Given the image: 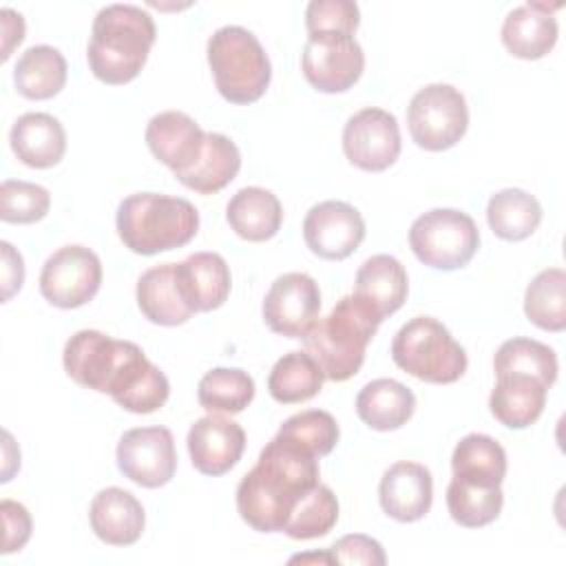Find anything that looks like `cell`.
I'll list each match as a JSON object with an SVG mask.
<instances>
[{
    "label": "cell",
    "mask_w": 566,
    "mask_h": 566,
    "mask_svg": "<svg viewBox=\"0 0 566 566\" xmlns=\"http://www.w3.org/2000/svg\"><path fill=\"white\" fill-rule=\"evenodd\" d=\"M546 391L539 380L522 374H502L489 398L493 418L509 429L531 427L544 411Z\"/></svg>",
    "instance_id": "cell-25"
},
{
    "label": "cell",
    "mask_w": 566,
    "mask_h": 566,
    "mask_svg": "<svg viewBox=\"0 0 566 566\" xmlns=\"http://www.w3.org/2000/svg\"><path fill=\"white\" fill-rule=\"evenodd\" d=\"M398 119L385 108H363L343 128V153L360 170L380 172L396 164L400 155Z\"/></svg>",
    "instance_id": "cell-13"
},
{
    "label": "cell",
    "mask_w": 566,
    "mask_h": 566,
    "mask_svg": "<svg viewBox=\"0 0 566 566\" xmlns=\"http://www.w3.org/2000/svg\"><path fill=\"white\" fill-rule=\"evenodd\" d=\"M135 294L142 314L155 325H184L195 314L179 292L175 263H161L146 270L137 281Z\"/></svg>",
    "instance_id": "cell-28"
},
{
    "label": "cell",
    "mask_w": 566,
    "mask_h": 566,
    "mask_svg": "<svg viewBox=\"0 0 566 566\" xmlns=\"http://www.w3.org/2000/svg\"><path fill=\"white\" fill-rule=\"evenodd\" d=\"M394 363L418 380L449 385L467 371V352L433 316L407 321L391 340Z\"/></svg>",
    "instance_id": "cell-6"
},
{
    "label": "cell",
    "mask_w": 566,
    "mask_h": 566,
    "mask_svg": "<svg viewBox=\"0 0 566 566\" xmlns=\"http://www.w3.org/2000/svg\"><path fill=\"white\" fill-rule=\"evenodd\" d=\"M296 562H301V564H307V562H318V564H334V559H332V553H329V551H325V553H307V555H294V557L290 559V564H296Z\"/></svg>",
    "instance_id": "cell-46"
},
{
    "label": "cell",
    "mask_w": 566,
    "mask_h": 566,
    "mask_svg": "<svg viewBox=\"0 0 566 566\" xmlns=\"http://www.w3.org/2000/svg\"><path fill=\"white\" fill-rule=\"evenodd\" d=\"M157 29L148 11L135 4H106L97 11L86 46L91 73L104 84H126L144 69Z\"/></svg>",
    "instance_id": "cell-2"
},
{
    "label": "cell",
    "mask_w": 566,
    "mask_h": 566,
    "mask_svg": "<svg viewBox=\"0 0 566 566\" xmlns=\"http://www.w3.org/2000/svg\"><path fill=\"white\" fill-rule=\"evenodd\" d=\"M453 478L475 486H502L506 478V453L486 433L464 436L451 455Z\"/></svg>",
    "instance_id": "cell-30"
},
{
    "label": "cell",
    "mask_w": 566,
    "mask_h": 566,
    "mask_svg": "<svg viewBox=\"0 0 566 566\" xmlns=\"http://www.w3.org/2000/svg\"><path fill=\"white\" fill-rule=\"evenodd\" d=\"M409 281L402 263L391 254L369 256L356 272L354 298L382 323L407 301Z\"/></svg>",
    "instance_id": "cell-19"
},
{
    "label": "cell",
    "mask_w": 566,
    "mask_h": 566,
    "mask_svg": "<svg viewBox=\"0 0 566 566\" xmlns=\"http://www.w3.org/2000/svg\"><path fill=\"white\" fill-rule=\"evenodd\" d=\"M382 511L396 522L422 520L433 502V478L424 464L396 462L391 464L378 486Z\"/></svg>",
    "instance_id": "cell-17"
},
{
    "label": "cell",
    "mask_w": 566,
    "mask_h": 566,
    "mask_svg": "<svg viewBox=\"0 0 566 566\" xmlns=\"http://www.w3.org/2000/svg\"><path fill=\"white\" fill-rule=\"evenodd\" d=\"M378 321L352 294L343 296L332 312L316 321L301 338L305 352L318 363L323 376L334 382L349 380L365 363Z\"/></svg>",
    "instance_id": "cell-4"
},
{
    "label": "cell",
    "mask_w": 566,
    "mask_h": 566,
    "mask_svg": "<svg viewBox=\"0 0 566 566\" xmlns=\"http://www.w3.org/2000/svg\"><path fill=\"white\" fill-rule=\"evenodd\" d=\"M254 398V380L243 369L214 367L199 380L197 400L210 413H241Z\"/></svg>",
    "instance_id": "cell-36"
},
{
    "label": "cell",
    "mask_w": 566,
    "mask_h": 566,
    "mask_svg": "<svg viewBox=\"0 0 566 566\" xmlns=\"http://www.w3.org/2000/svg\"><path fill=\"white\" fill-rule=\"evenodd\" d=\"M133 347L135 343L130 340H117L97 329H80L64 345V371L77 385L108 394L119 367Z\"/></svg>",
    "instance_id": "cell-12"
},
{
    "label": "cell",
    "mask_w": 566,
    "mask_h": 566,
    "mask_svg": "<svg viewBox=\"0 0 566 566\" xmlns=\"http://www.w3.org/2000/svg\"><path fill=\"white\" fill-rule=\"evenodd\" d=\"M338 522V500L325 484H316L294 506L283 533L292 539H314L327 535Z\"/></svg>",
    "instance_id": "cell-38"
},
{
    "label": "cell",
    "mask_w": 566,
    "mask_h": 566,
    "mask_svg": "<svg viewBox=\"0 0 566 566\" xmlns=\"http://www.w3.org/2000/svg\"><path fill=\"white\" fill-rule=\"evenodd\" d=\"M115 226L130 252L150 256L190 243L199 230V212L181 197L135 192L119 203Z\"/></svg>",
    "instance_id": "cell-3"
},
{
    "label": "cell",
    "mask_w": 566,
    "mask_h": 566,
    "mask_svg": "<svg viewBox=\"0 0 566 566\" xmlns=\"http://www.w3.org/2000/svg\"><path fill=\"white\" fill-rule=\"evenodd\" d=\"M186 442L192 467L203 475L217 478L228 473L241 460L245 431L239 422L221 413H208L190 427Z\"/></svg>",
    "instance_id": "cell-16"
},
{
    "label": "cell",
    "mask_w": 566,
    "mask_h": 566,
    "mask_svg": "<svg viewBox=\"0 0 566 566\" xmlns=\"http://www.w3.org/2000/svg\"><path fill=\"white\" fill-rule=\"evenodd\" d=\"M555 7L526 2L509 11L502 22V42L506 51L520 60H539L557 42V20L551 13Z\"/></svg>",
    "instance_id": "cell-23"
},
{
    "label": "cell",
    "mask_w": 566,
    "mask_h": 566,
    "mask_svg": "<svg viewBox=\"0 0 566 566\" xmlns=\"http://www.w3.org/2000/svg\"><path fill=\"white\" fill-rule=\"evenodd\" d=\"M276 436L287 438L321 458V455H327L336 447V442L340 438V429L332 413H327L323 409H307V411L290 416L281 424Z\"/></svg>",
    "instance_id": "cell-39"
},
{
    "label": "cell",
    "mask_w": 566,
    "mask_h": 566,
    "mask_svg": "<svg viewBox=\"0 0 566 566\" xmlns=\"http://www.w3.org/2000/svg\"><path fill=\"white\" fill-rule=\"evenodd\" d=\"M301 69L316 91L343 93L360 80L365 53L354 35L310 33L301 53Z\"/></svg>",
    "instance_id": "cell-10"
},
{
    "label": "cell",
    "mask_w": 566,
    "mask_h": 566,
    "mask_svg": "<svg viewBox=\"0 0 566 566\" xmlns=\"http://www.w3.org/2000/svg\"><path fill=\"white\" fill-rule=\"evenodd\" d=\"M502 504V486H475L455 478L447 486L449 515L464 528H480L491 524L500 515Z\"/></svg>",
    "instance_id": "cell-37"
},
{
    "label": "cell",
    "mask_w": 566,
    "mask_h": 566,
    "mask_svg": "<svg viewBox=\"0 0 566 566\" xmlns=\"http://www.w3.org/2000/svg\"><path fill=\"white\" fill-rule=\"evenodd\" d=\"M102 285V261L84 245H64L42 265L40 294L55 307L75 310L88 303Z\"/></svg>",
    "instance_id": "cell-9"
},
{
    "label": "cell",
    "mask_w": 566,
    "mask_h": 566,
    "mask_svg": "<svg viewBox=\"0 0 566 566\" xmlns=\"http://www.w3.org/2000/svg\"><path fill=\"white\" fill-rule=\"evenodd\" d=\"M409 248L416 259L433 270L464 268L480 248L475 221L455 208H433L409 228Z\"/></svg>",
    "instance_id": "cell-7"
},
{
    "label": "cell",
    "mask_w": 566,
    "mask_h": 566,
    "mask_svg": "<svg viewBox=\"0 0 566 566\" xmlns=\"http://www.w3.org/2000/svg\"><path fill=\"white\" fill-rule=\"evenodd\" d=\"M358 24L360 11L352 0H312L305 9L307 33L354 35Z\"/></svg>",
    "instance_id": "cell-41"
},
{
    "label": "cell",
    "mask_w": 566,
    "mask_h": 566,
    "mask_svg": "<svg viewBox=\"0 0 566 566\" xmlns=\"http://www.w3.org/2000/svg\"><path fill=\"white\" fill-rule=\"evenodd\" d=\"M0 513L4 522V546L2 553H13L20 551L29 537H31V515L29 511L13 500H2L0 502Z\"/></svg>",
    "instance_id": "cell-43"
},
{
    "label": "cell",
    "mask_w": 566,
    "mask_h": 566,
    "mask_svg": "<svg viewBox=\"0 0 566 566\" xmlns=\"http://www.w3.org/2000/svg\"><path fill=\"white\" fill-rule=\"evenodd\" d=\"M226 219L241 239L261 243L279 232L283 208L272 190L248 186L232 195L226 206Z\"/></svg>",
    "instance_id": "cell-26"
},
{
    "label": "cell",
    "mask_w": 566,
    "mask_h": 566,
    "mask_svg": "<svg viewBox=\"0 0 566 566\" xmlns=\"http://www.w3.org/2000/svg\"><path fill=\"white\" fill-rule=\"evenodd\" d=\"M318 484V455L274 436L237 486V511L259 533H283L298 500Z\"/></svg>",
    "instance_id": "cell-1"
},
{
    "label": "cell",
    "mask_w": 566,
    "mask_h": 566,
    "mask_svg": "<svg viewBox=\"0 0 566 566\" xmlns=\"http://www.w3.org/2000/svg\"><path fill=\"white\" fill-rule=\"evenodd\" d=\"M303 239L307 248L327 261H343L365 239L363 214L345 201H321L303 219Z\"/></svg>",
    "instance_id": "cell-15"
},
{
    "label": "cell",
    "mask_w": 566,
    "mask_h": 566,
    "mask_svg": "<svg viewBox=\"0 0 566 566\" xmlns=\"http://www.w3.org/2000/svg\"><path fill=\"white\" fill-rule=\"evenodd\" d=\"M2 250V301H9L15 292H20L24 283V261L22 254L9 243H0Z\"/></svg>",
    "instance_id": "cell-44"
},
{
    "label": "cell",
    "mask_w": 566,
    "mask_h": 566,
    "mask_svg": "<svg viewBox=\"0 0 566 566\" xmlns=\"http://www.w3.org/2000/svg\"><path fill=\"white\" fill-rule=\"evenodd\" d=\"M493 369L495 376L522 374L551 387L557 380V356L539 340L515 336L500 345L493 358Z\"/></svg>",
    "instance_id": "cell-35"
},
{
    "label": "cell",
    "mask_w": 566,
    "mask_h": 566,
    "mask_svg": "<svg viewBox=\"0 0 566 566\" xmlns=\"http://www.w3.org/2000/svg\"><path fill=\"white\" fill-rule=\"evenodd\" d=\"M321 312L318 283L305 272H287L274 279L263 298V321L281 336L303 338Z\"/></svg>",
    "instance_id": "cell-14"
},
{
    "label": "cell",
    "mask_w": 566,
    "mask_h": 566,
    "mask_svg": "<svg viewBox=\"0 0 566 566\" xmlns=\"http://www.w3.org/2000/svg\"><path fill=\"white\" fill-rule=\"evenodd\" d=\"M411 139L424 150H447L455 146L469 128V108L464 95L451 84H427L407 108Z\"/></svg>",
    "instance_id": "cell-8"
},
{
    "label": "cell",
    "mask_w": 566,
    "mask_h": 566,
    "mask_svg": "<svg viewBox=\"0 0 566 566\" xmlns=\"http://www.w3.org/2000/svg\"><path fill=\"white\" fill-rule=\"evenodd\" d=\"M88 522L102 542L111 546H130L142 537L146 515L142 502L130 491L108 486L93 497Z\"/></svg>",
    "instance_id": "cell-22"
},
{
    "label": "cell",
    "mask_w": 566,
    "mask_h": 566,
    "mask_svg": "<svg viewBox=\"0 0 566 566\" xmlns=\"http://www.w3.org/2000/svg\"><path fill=\"white\" fill-rule=\"evenodd\" d=\"M168 394L170 382L166 374L146 358L139 345L133 347L108 389V396L130 413L157 411L168 400Z\"/></svg>",
    "instance_id": "cell-20"
},
{
    "label": "cell",
    "mask_w": 566,
    "mask_h": 566,
    "mask_svg": "<svg viewBox=\"0 0 566 566\" xmlns=\"http://www.w3.org/2000/svg\"><path fill=\"white\" fill-rule=\"evenodd\" d=\"M51 195L44 186L4 179L0 186V219L7 223H35L46 217Z\"/></svg>",
    "instance_id": "cell-40"
},
{
    "label": "cell",
    "mask_w": 566,
    "mask_h": 566,
    "mask_svg": "<svg viewBox=\"0 0 566 566\" xmlns=\"http://www.w3.org/2000/svg\"><path fill=\"white\" fill-rule=\"evenodd\" d=\"M13 82L27 99H51L66 84V60L49 44L29 46L13 69Z\"/></svg>",
    "instance_id": "cell-31"
},
{
    "label": "cell",
    "mask_w": 566,
    "mask_h": 566,
    "mask_svg": "<svg viewBox=\"0 0 566 566\" xmlns=\"http://www.w3.org/2000/svg\"><path fill=\"white\" fill-rule=\"evenodd\" d=\"M11 150L29 168L57 166L66 153V133L57 117L49 113L20 115L9 133Z\"/></svg>",
    "instance_id": "cell-24"
},
{
    "label": "cell",
    "mask_w": 566,
    "mask_h": 566,
    "mask_svg": "<svg viewBox=\"0 0 566 566\" xmlns=\"http://www.w3.org/2000/svg\"><path fill=\"white\" fill-rule=\"evenodd\" d=\"M334 564H365V566H382L387 562L385 551L378 539L363 535V533H352L340 539L329 548Z\"/></svg>",
    "instance_id": "cell-42"
},
{
    "label": "cell",
    "mask_w": 566,
    "mask_h": 566,
    "mask_svg": "<svg viewBox=\"0 0 566 566\" xmlns=\"http://www.w3.org/2000/svg\"><path fill=\"white\" fill-rule=\"evenodd\" d=\"M0 22H2V55H0V60L7 62L13 46L20 44L24 38V20L20 13L4 7V9H0Z\"/></svg>",
    "instance_id": "cell-45"
},
{
    "label": "cell",
    "mask_w": 566,
    "mask_h": 566,
    "mask_svg": "<svg viewBox=\"0 0 566 566\" xmlns=\"http://www.w3.org/2000/svg\"><path fill=\"white\" fill-rule=\"evenodd\" d=\"M323 380L318 363L307 352H290L274 363L268 376V391L281 405H296L314 398Z\"/></svg>",
    "instance_id": "cell-33"
},
{
    "label": "cell",
    "mask_w": 566,
    "mask_h": 566,
    "mask_svg": "<svg viewBox=\"0 0 566 566\" xmlns=\"http://www.w3.org/2000/svg\"><path fill=\"white\" fill-rule=\"evenodd\" d=\"M486 221L495 237L504 241H524L537 230L542 206L522 188H504L489 199Z\"/></svg>",
    "instance_id": "cell-32"
},
{
    "label": "cell",
    "mask_w": 566,
    "mask_h": 566,
    "mask_svg": "<svg viewBox=\"0 0 566 566\" xmlns=\"http://www.w3.org/2000/svg\"><path fill=\"white\" fill-rule=\"evenodd\" d=\"M416 411V396L394 378H376L356 396L358 418L376 431H394L407 424Z\"/></svg>",
    "instance_id": "cell-27"
},
{
    "label": "cell",
    "mask_w": 566,
    "mask_h": 566,
    "mask_svg": "<svg viewBox=\"0 0 566 566\" xmlns=\"http://www.w3.org/2000/svg\"><path fill=\"white\" fill-rule=\"evenodd\" d=\"M208 64L219 95L232 104L263 97L272 66L259 38L237 24L217 29L208 40Z\"/></svg>",
    "instance_id": "cell-5"
},
{
    "label": "cell",
    "mask_w": 566,
    "mask_h": 566,
    "mask_svg": "<svg viewBox=\"0 0 566 566\" xmlns=\"http://www.w3.org/2000/svg\"><path fill=\"white\" fill-rule=\"evenodd\" d=\"M117 469L135 484L159 489L168 484L177 471V453L170 429L137 427L128 429L117 442Z\"/></svg>",
    "instance_id": "cell-11"
},
{
    "label": "cell",
    "mask_w": 566,
    "mask_h": 566,
    "mask_svg": "<svg viewBox=\"0 0 566 566\" xmlns=\"http://www.w3.org/2000/svg\"><path fill=\"white\" fill-rule=\"evenodd\" d=\"M241 168V153L237 144L221 133H206L203 150L197 164L175 177L190 190L214 195L223 190Z\"/></svg>",
    "instance_id": "cell-29"
},
{
    "label": "cell",
    "mask_w": 566,
    "mask_h": 566,
    "mask_svg": "<svg viewBox=\"0 0 566 566\" xmlns=\"http://www.w3.org/2000/svg\"><path fill=\"white\" fill-rule=\"evenodd\" d=\"M206 133L181 111H164L150 117L146 144L150 153L175 175L188 170L201 157Z\"/></svg>",
    "instance_id": "cell-18"
},
{
    "label": "cell",
    "mask_w": 566,
    "mask_h": 566,
    "mask_svg": "<svg viewBox=\"0 0 566 566\" xmlns=\"http://www.w3.org/2000/svg\"><path fill=\"white\" fill-rule=\"evenodd\" d=\"M177 285L192 312H212L230 294L232 276L226 259L217 252H195L175 263Z\"/></svg>",
    "instance_id": "cell-21"
},
{
    "label": "cell",
    "mask_w": 566,
    "mask_h": 566,
    "mask_svg": "<svg viewBox=\"0 0 566 566\" xmlns=\"http://www.w3.org/2000/svg\"><path fill=\"white\" fill-rule=\"evenodd\" d=\"M526 318L546 332L566 327V272L562 268L542 270L524 294Z\"/></svg>",
    "instance_id": "cell-34"
}]
</instances>
